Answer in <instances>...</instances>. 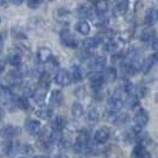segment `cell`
Returning <instances> with one entry per match:
<instances>
[{
  "instance_id": "1",
  "label": "cell",
  "mask_w": 158,
  "mask_h": 158,
  "mask_svg": "<svg viewBox=\"0 0 158 158\" xmlns=\"http://www.w3.org/2000/svg\"><path fill=\"white\" fill-rule=\"evenodd\" d=\"M60 38H61L62 45H64V47L70 48V49L77 48V40L75 38V36L68 29H65V30H63V31L61 32Z\"/></svg>"
},
{
  "instance_id": "2",
  "label": "cell",
  "mask_w": 158,
  "mask_h": 158,
  "mask_svg": "<svg viewBox=\"0 0 158 158\" xmlns=\"http://www.w3.org/2000/svg\"><path fill=\"white\" fill-rule=\"evenodd\" d=\"M123 107H124V101L117 94L112 95L111 98L108 99V101H107V110H108V112L117 113V112L121 111Z\"/></svg>"
},
{
  "instance_id": "3",
  "label": "cell",
  "mask_w": 158,
  "mask_h": 158,
  "mask_svg": "<svg viewBox=\"0 0 158 158\" xmlns=\"http://www.w3.org/2000/svg\"><path fill=\"white\" fill-rule=\"evenodd\" d=\"M55 82L57 85L62 86V87L69 86L71 83L70 73L67 70V69H58L55 75Z\"/></svg>"
},
{
  "instance_id": "4",
  "label": "cell",
  "mask_w": 158,
  "mask_h": 158,
  "mask_svg": "<svg viewBox=\"0 0 158 158\" xmlns=\"http://www.w3.org/2000/svg\"><path fill=\"white\" fill-rule=\"evenodd\" d=\"M133 120H135V125L137 127H144L148 125L149 120H150V117L148 114V112L145 111L144 108H139L135 112V117H133Z\"/></svg>"
},
{
  "instance_id": "5",
  "label": "cell",
  "mask_w": 158,
  "mask_h": 158,
  "mask_svg": "<svg viewBox=\"0 0 158 158\" xmlns=\"http://www.w3.org/2000/svg\"><path fill=\"white\" fill-rule=\"evenodd\" d=\"M89 81H90V87L94 90L95 93L100 92V89L103 86V76L101 73H92V75L89 76Z\"/></svg>"
},
{
  "instance_id": "6",
  "label": "cell",
  "mask_w": 158,
  "mask_h": 158,
  "mask_svg": "<svg viewBox=\"0 0 158 158\" xmlns=\"http://www.w3.org/2000/svg\"><path fill=\"white\" fill-rule=\"evenodd\" d=\"M25 130L32 135H38L40 131H42V125H40V123L38 120L27 119V120L25 121Z\"/></svg>"
},
{
  "instance_id": "7",
  "label": "cell",
  "mask_w": 158,
  "mask_h": 158,
  "mask_svg": "<svg viewBox=\"0 0 158 158\" xmlns=\"http://www.w3.org/2000/svg\"><path fill=\"white\" fill-rule=\"evenodd\" d=\"M32 98H33V100H35V103H36V105H38V106L44 105L45 98H47V87L40 85V87L33 92Z\"/></svg>"
},
{
  "instance_id": "8",
  "label": "cell",
  "mask_w": 158,
  "mask_h": 158,
  "mask_svg": "<svg viewBox=\"0 0 158 158\" xmlns=\"http://www.w3.org/2000/svg\"><path fill=\"white\" fill-rule=\"evenodd\" d=\"M105 65H106V57L103 55H99L93 58V61L90 63V69L94 73H101Z\"/></svg>"
},
{
  "instance_id": "9",
  "label": "cell",
  "mask_w": 158,
  "mask_h": 158,
  "mask_svg": "<svg viewBox=\"0 0 158 158\" xmlns=\"http://www.w3.org/2000/svg\"><path fill=\"white\" fill-rule=\"evenodd\" d=\"M94 139L99 144H105L110 139V130L107 127H100L94 135Z\"/></svg>"
},
{
  "instance_id": "10",
  "label": "cell",
  "mask_w": 158,
  "mask_h": 158,
  "mask_svg": "<svg viewBox=\"0 0 158 158\" xmlns=\"http://www.w3.org/2000/svg\"><path fill=\"white\" fill-rule=\"evenodd\" d=\"M20 135V128L13 126V125H7L2 130V137L5 139H12V138H16L17 135Z\"/></svg>"
},
{
  "instance_id": "11",
  "label": "cell",
  "mask_w": 158,
  "mask_h": 158,
  "mask_svg": "<svg viewBox=\"0 0 158 158\" xmlns=\"http://www.w3.org/2000/svg\"><path fill=\"white\" fill-rule=\"evenodd\" d=\"M51 57H52V51L49 48H40L37 52V58L40 63H48V61H50Z\"/></svg>"
},
{
  "instance_id": "12",
  "label": "cell",
  "mask_w": 158,
  "mask_h": 158,
  "mask_svg": "<svg viewBox=\"0 0 158 158\" xmlns=\"http://www.w3.org/2000/svg\"><path fill=\"white\" fill-rule=\"evenodd\" d=\"M63 93L61 92V90H58V89H54L52 92H51V94H50V103H51V106H54V107H57V106H60L61 103L63 102Z\"/></svg>"
},
{
  "instance_id": "13",
  "label": "cell",
  "mask_w": 158,
  "mask_h": 158,
  "mask_svg": "<svg viewBox=\"0 0 158 158\" xmlns=\"http://www.w3.org/2000/svg\"><path fill=\"white\" fill-rule=\"evenodd\" d=\"M132 156H133V158H148L150 157V153L148 152L146 148L143 144H138L133 149V155Z\"/></svg>"
},
{
  "instance_id": "14",
  "label": "cell",
  "mask_w": 158,
  "mask_h": 158,
  "mask_svg": "<svg viewBox=\"0 0 158 158\" xmlns=\"http://www.w3.org/2000/svg\"><path fill=\"white\" fill-rule=\"evenodd\" d=\"M102 43V37L101 36H94L92 38H87L83 42V45L87 49H95Z\"/></svg>"
},
{
  "instance_id": "15",
  "label": "cell",
  "mask_w": 158,
  "mask_h": 158,
  "mask_svg": "<svg viewBox=\"0 0 158 158\" xmlns=\"http://www.w3.org/2000/svg\"><path fill=\"white\" fill-rule=\"evenodd\" d=\"M155 63H156V55L150 56V57L145 58L142 63H140V65H139V69H140V70H143L144 73H148V71H150V69L153 67V64H155Z\"/></svg>"
},
{
  "instance_id": "16",
  "label": "cell",
  "mask_w": 158,
  "mask_h": 158,
  "mask_svg": "<svg viewBox=\"0 0 158 158\" xmlns=\"http://www.w3.org/2000/svg\"><path fill=\"white\" fill-rule=\"evenodd\" d=\"M157 19H158V13H157V10L156 8H150L146 13V18H145V22L149 26H153L156 25L157 23Z\"/></svg>"
},
{
  "instance_id": "17",
  "label": "cell",
  "mask_w": 158,
  "mask_h": 158,
  "mask_svg": "<svg viewBox=\"0 0 158 158\" xmlns=\"http://www.w3.org/2000/svg\"><path fill=\"white\" fill-rule=\"evenodd\" d=\"M95 11L98 13V16H102L108 11V2L107 0H96L95 2Z\"/></svg>"
},
{
  "instance_id": "18",
  "label": "cell",
  "mask_w": 158,
  "mask_h": 158,
  "mask_svg": "<svg viewBox=\"0 0 158 158\" xmlns=\"http://www.w3.org/2000/svg\"><path fill=\"white\" fill-rule=\"evenodd\" d=\"M103 81H107V82H114L117 80V76H118V73H117V69L114 67H110L107 68L106 71L103 73Z\"/></svg>"
},
{
  "instance_id": "19",
  "label": "cell",
  "mask_w": 158,
  "mask_h": 158,
  "mask_svg": "<svg viewBox=\"0 0 158 158\" xmlns=\"http://www.w3.org/2000/svg\"><path fill=\"white\" fill-rule=\"evenodd\" d=\"M76 30H77L81 35L87 36V35H89V32H90V25H89L85 19H82V20H80L79 23L76 24Z\"/></svg>"
},
{
  "instance_id": "20",
  "label": "cell",
  "mask_w": 158,
  "mask_h": 158,
  "mask_svg": "<svg viewBox=\"0 0 158 158\" xmlns=\"http://www.w3.org/2000/svg\"><path fill=\"white\" fill-rule=\"evenodd\" d=\"M88 142H89V133L86 130H80L76 135V144L87 145Z\"/></svg>"
},
{
  "instance_id": "21",
  "label": "cell",
  "mask_w": 158,
  "mask_h": 158,
  "mask_svg": "<svg viewBox=\"0 0 158 158\" xmlns=\"http://www.w3.org/2000/svg\"><path fill=\"white\" fill-rule=\"evenodd\" d=\"M70 77L73 81L75 82H80L83 79V74H82V70L79 65H73L71 67V73H70Z\"/></svg>"
},
{
  "instance_id": "22",
  "label": "cell",
  "mask_w": 158,
  "mask_h": 158,
  "mask_svg": "<svg viewBox=\"0 0 158 158\" xmlns=\"http://www.w3.org/2000/svg\"><path fill=\"white\" fill-rule=\"evenodd\" d=\"M115 8L119 15H125L128 10V0H115Z\"/></svg>"
},
{
  "instance_id": "23",
  "label": "cell",
  "mask_w": 158,
  "mask_h": 158,
  "mask_svg": "<svg viewBox=\"0 0 158 158\" xmlns=\"http://www.w3.org/2000/svg\"><path fill=\"white\" fill-rule=\"evenodd\" d=\"M71 114L75 118H81L83 115V106L79 102H75L71 106Z\"/></svg>"
},
{
  "instance_id": "24",
  "label": "cell",
  "mask_w": 158,
  "mask_h": 158,
  "mask_svg": "<svg viewBox=\"0 0 158 158\" xmlns=\"http://www.w3.org/2000/svg\"><path fill=\"white\" fill-rule=\"evenodd\" d=\"M64 128V119L62 117H56L52 121V131H57V132H62Z\"/></svg>"
},
{
  "instance_id": "25",
  "label": "cell",
  "mask_w": 158,
  "mask_h": 158,
  "mask_svg": "<svg viewBox=\"0 0 158 158\" xmlns=\"http://www.w3.org/2000/svg\"><path fill=\"white\" fill-rule=\"evenodd\" d=\"M90 8L86 6V5H81L79 8H77V11H76V15L79 18H82V19H85V18H88V17H90Z\"/></svg>"
},
{
  "instance_id": "26",
  "label": "cell",
  "mask_w": 158,
  "mask_h": 158,
  "mask_svg": "<svg viewBox=\"0 0 158 158\" xmlns=\"http://www.w3.org/2000/svg\"><path fill=\"white\" fill-rule=\"evenodd\" d=\"M13 143L11 142V140H5V142L1 143V145H0V148H1V151H2V153L4 155H10L12 151H13Z\"/></svg>"
},
{
  "instance_id": "27",
  "label": "cell",
  "mask_w": 158,
  "mask_h": 158,
  "mask_svg": "<svg viewBox=\"0 0 158 158\" xmlns=\"http://www.w3.org/2000/svg\"><path fill=\"white\" fill-rule=\"evenodd\" d=\"M87 119L89 123H93V124L99 120V112H98V110H96L95 107H92V108L88 111Z\"/></svg>"
},
{
  "instance_id": "28",
  "label": "cell",
  "mask_w": 158,
  "mask_h": 158,
  "mask_svg": "<svg viewBox=\"0 0 158 158\" xmlns=\"http://www.w3.org/2000/svg\"><path fill=\"white\" fill-rule=\"evenodd\" d=\"M8 62L12 64V65H16V67H19L22 64V56L19 54H12L8 57Z\"/></svg>"
},
{
  "instance_id": "29",
  "label": "cell",
  "mask_w": 158,
  "mask_h": 158,
  "mask_svg": "<svg viewBox=\"0 0 158 158\" xmlns=\"http://www.w3.org/2000/svg\"><path fill=\"white\" fill-rule=\"evenodd\" d=\"M128 57L132 60V62H137L140 58V50L137 48H132L128 51Z\"/></svg>"
},
{
  "instance_id": "30",
  "label": "cell",
  "mask_w": 158,
  "mask_h": 158,
  "mask_svg": "<svg viewBox=\"0 0 158 158\" xmlns=\"http://www.w3.org/2000/svg\"><path fill=\"white\" fill-rule=\"evenodd\" d=\"M17 105H18V107H19V108L25 110V111L30 108V103H29V101H27V99H26V98H24V96L17 99Z\"/></svg>"
},
{
  "instance_id": "31",
  "label": "cell",
  "mask_w": 158,
  "mask_h": 158,
  "mask_svg": "<svg viewBox=\"0 0 158 158\" xmlns=\"http://www.w3.org/2000/svg\"><path fill=\"white\" fill-rule=\"evenodd\" d=\"M138 103H139V101H138L137 95H133V94L128 95V98H127V105H128L130 108H135L138 106Z\"/></svg>"
},
{
  "instance_id": "32",
  "label": "cell",
  "mask_w": 158,
  "mask_h": 158,
  "mask_svg": "<svg viewBox=\"0 0 158 158\" xmlns=\"http://www.w3.org/2000/svg\"><path fill=\"white\" fill-rule=\"evenodd\" d=\"M37 117L40 119H43V120H48V119L51 118V111L50 110H40V111H37Z\"/></svg>"
},
{
  "instance_id": "33",
  "label": "cell",
  "mask_w": 158,
  "mask_h": 158,
  "mask_svg": "<svg viewBox=\"0 0 158 158\" xmlns=\"http://www.w3.org/2000/svg\"><path fill=\"white\" fill-rule=\"evenodd\" d=\"M124 58H125V56L124 54H121V52H117V54H113L112 56V61H113V63H124Z\"/></svg>"
},
{
  "instance_id": "34",
  "label": "cell",
  "mask_w": 158,
  "mask_h": 158,
  "mask_svg": "<svg viewBox=\"0 0 158 158\" xmlns=\"http://www.w3.org/2000/svg\"><path fill=\"white\" fill-rule=\"evenodd\" d=\"M15 30H17L16 31H13V36L16 37V38H26V35H25V32L22 30V29H19V27H13Z\"/></svg>"
},
{
  "instance_id": "35",
  "label": "cell",
  "mask_w": 158,
  "mask_h": 158,
  "mask_svg": "<svg viewBox=\"0 0 158 158\" xmlns=\"http://www.w3.org/2000/svg\"><path fill=\"white\" fill-rule=\"evenodd\" d=\"M42 0H27V6L30 8H37L40 5Z\"/></svg>"
},
{
  "instance_id": "36",
  "label": "cell",
  "mask_w": 158,
  "mask_h": 158,
  "mask_svg": "<svg viewBox=\"0 0 158 158\" xmlns=\"http://www.w3.org/2000/svg\"><path fill=\"white\" fill-rule=\"evenodd\" d=\"M115 49H117V44H115V42H113V40H110V42L106 44V50H107V51L113 52Z\"/></svg>"
},
{
  "instance_id": "37",
  "label": "cell",
  "mask_w": 158,
  "mask_h": 158,
  "mask_svg": "<svg viewBox=\"0 0 158 158\" xmlns=\"http://www.w3.org/2000/svg\"><path fill=\"white\" fill-rule=\"evenodd\" d=\"M20 151L24 152V153H26V155H31L32 152H33V149H32L31 145H24Z\"/></svg>"
},
{
  "instance_id": "38",
  "label": "cell",
  "mask_w": 158,
  "mask_h": 158,
  "mask_svg": "<svg viewBox=\"0 0 158 158\" xmlns=\"http://www.w3.org/2000/svg\"><path fill=\"white\" fill-rule=\"evenodd\" d=\"M5 67H6V63H5V61L0 60V74H1V73H4V70H5Z\"/></svg>"
},
{
  "instance_id": "39",
  "label": "cell",
  "mask_w": 158,
  "mask_h": 158,
  "mask_svg": "<svg viewBox=\"0 0 158 158\" xmlns=\"http://www.w3.org/2000/svg\"><path fill=\"white\" fill-rule=\"evenodd\" d=\"M11 2H12L13 5H22L24 2V0H11Z\"/></svg>"
},
{
  "instance_id": "40",
  "label": "cell",
  "mask_w": 158,
  "mask_h": 158,
  "mask_svg": "<svg viewBox=\"0 0 158 158\" xmlns=\"http://www.w3.org/2000/svg\"><path fill=\"white\" fill-rule=\"evenodd\" d=\"M7 0H0V6L1 7H6L7 6Z\"/></svg>"
},
{
  "instance_id": "41",
  "label": "cell",
  "mask_w": 158,
  "mask_h": 158,
  "mask_svg": "<svg viewBox=\"0 0 158 158\" xmlns=\"http://www.w3.org/2000/svg\"><path fill=\"white\" fill-rule=\"evenodd\" d=\"M2 45H4V37L0 35V51H1V49H2Z\"/></svg>"
},
{
  "instance_id": "42",
  "label": "cell",
  "mask_w": 158,
  "mask_h": 158,
  "mask_svg": "<svg viewBox=\"0 0 158 158\" xmlns=\"http://www.w3.org/2000/svg\"><path fill=\"white\" fill-rule=\"evenodd\" d=\"M4 114H5V112H4V110L0 107V120L4 118Z\"/></svg>"
},
{
  "instance_id": "43",
  "label": "cell",
  "mask_w": 158,
  "mask_h": 158,
  "mask_svg": "<svg viewBox=\"0 0 158 158\" xmlns=\"http://www.w3.org/2000/svg\"><path fill=\"white\" fill-rule=\"evenodd\" d=\"M54 158H69V157L65 156V155H57V156H55Z\"/></svg>"
},
{
  "instance_id": "44",
  "label": "cell",
  "mask_w": 158,
  "mask_h": 158,
  "mask_svg": "<svg viewBox=\"0 0 158 158\" xmlns=\"http://www.w3.org/2000/svg\"><path fill=\"white\" fill-rule=\"evenodd\" d=\"M33 158H48L47 156H42V155H40V156H35Z\"/></svg>"
},
{
  "instance_id": "45",
  "label": "cell",
  "mask_w": 158,
  "mask_h": 158,
  "mask_svg": "<svg viewBox=\"0 0 158 158\" xmlns=\"http://www.w3.org/2000/svg\"><path fill=\"white\" fill-rule=\"evenodd\" d=\"M19 158H26V157H19Z\"/></svg>"
},
{
  "instance_id": "46",
  "label": "cell",
  "mask_w": 158,
  "mask_h": 158,
  "mask_svg": "<svg viewBox=\"0 0 158 158\" xmlns=\"http://www.w3.org/2000/svg\"><path fill=\"white\" fill-rule=\"evenodd\" d=\"M0 23H1V18H0Z\"/></svg>"
},
{
  "instance_id": "47",
  "label": "cell",
  "mask_w": 158,
  "mask_h": 158,
  "mask_svg": "<svg viewBox=\"0 0 158 158\" xmlns=\"http://www.w3.org/2000/svg\"><path fill=\"white\" fill-rule=\"evenodd\" d=\"M50 1H52V0H50Z\"/></svg>"
}]
</instances>
